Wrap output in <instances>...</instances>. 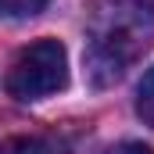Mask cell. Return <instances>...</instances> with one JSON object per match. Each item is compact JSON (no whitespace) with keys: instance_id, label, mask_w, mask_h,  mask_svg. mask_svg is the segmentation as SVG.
Listing matches in <instances>:
<instances>
[{"instance_id":"cell-6","label":"cell","mask_w":154,"mask_h":154,"mask_svg":"<svg viewBox=\"0 0 154 154\" xmlns=\"http://www.w3.org/2000/svg\"><path fill=\"white\" fill-rule=\"evenodd\" d=\"M108 154H154L147 143H136V140H129V143H118V147H111Z\"/></svg>"},{"instance_id":"cell-3","label":"cell","mask_w":154,"mask_h":154,"mask_svg":"<svg viewBox=\"0 0 154 154\" xmlns=\"http://www.w3.org/2000/svg\"><path fill=\"white\" fill-rule=\"evenodd\" d=\"M0 154H61V151L47 136H11L0 143Z\"/></svg>"},{"instance_id":"cell-1","label":"cell","mask_w":154,"mask_h":154,"mask_svg":"<svg viewBox=\"0 0 154 154\" xmlns=\"http://www.w3.org/2000/svg\"><path fill=\"white\" fill-rule=\"evenodd\" d=\"M154 36V0H108L93 14L90 36V72L93 82H111L125 72V65L151 47Z\"/></svg>"},{"instance_id":"cell-5","label":"cell","mask_w":154,"mask_h":154,"mask_svg":"<svg viewBox=\"0 0 154 154\" xmlns=\"http://www.w3.org/2000/svg\"><path fill=\"white\" fill-rule=\"evenodd\" d=\"M47 7V0H0V18H29Z\"/></svg>"},{"instance_id":"cell-2","label":"cell","mask_w":154,"mask_h":154,"mask_svg":"<svg viewBox=\"0 0 154 154\" xmlns=\"http://www.w3.org/2000/svg\"><path fill=\"white\" fill-rule=\"evenodd\" d=\"M68 82V54L57 39H36L29 43L11 72H7V93L18 100H43Z\"/></svg>"},{"instance_id":"cell-4","label":"cell","mask_w":154,"mask_h":154,"mask_svg":"<svg viewBox=\"0 0 154 154\" xmlns=\"http://www.w3.org/2000/svg\"><path fill=\"white\" fill-rule=\"evenodd\" d=\"M136 115L147 125H154V65L143 72L140 86H136Z\"/></svg>"}]
</instances>
